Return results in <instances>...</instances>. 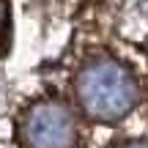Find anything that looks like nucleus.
Listing matches in <instances>:
<instances>
[{
    "instance_id": "1",
    "label": "nucleus",
    "mask_w": 148,
    "mask_h": 148,
    "mask_svg": "<svg viewBox=\"0 0 148 148\" xmlns=\"http://www.w3.org/2000/svg\"><path fill=\"white\" fill-rule=\"evenodd\" d=\"M74 96L93 121H121L140 99L134 74L110 55L85 60L74 79Z\"/></svg>"
},
{
    "instance_id": "2",
    "label": "nucleus",
    "mask_w": 148,
    "mask_h": 148,
    "mask_svg": "<svg viewBox=\"0 0 148 148\" xmlns=\"http://www.w3.org/2000/svg\"><path fill=\"white\" fill-rule=\"evenodd\" d=\"M22 148H77V123L71 110L58 99H38L16 123Z\"/></svg>"
},
{
    "instance_id": "3",
    "label": "nucleus",
    "mask_w": 148,
    "mask_h": 148,
    "mask_svg": "<svg viewBox=\"0 0 148 148\" xmlns=\"http://www.w3.org/2000/svg\"><path fill=\"white\" fill-rule=\"evenodd\" d=\"M11 47V3L0 0V58Z\"/></svg>"
},
{
    "instance_id": "4",
    "label": "nucleus",
    "mask_w": 148,
    "mask_h": 148,
    "mask_svg": "<svg viewBox=\"0 0 148 148\" xmlns=\"http://www.w3.org/2000/svg\"><path fill=\"white\" fill-rule=\"evenodd\" d=\"M118 148H148V143H143V140H129V143H123Z\"/></svg>"
}]
</instances>
